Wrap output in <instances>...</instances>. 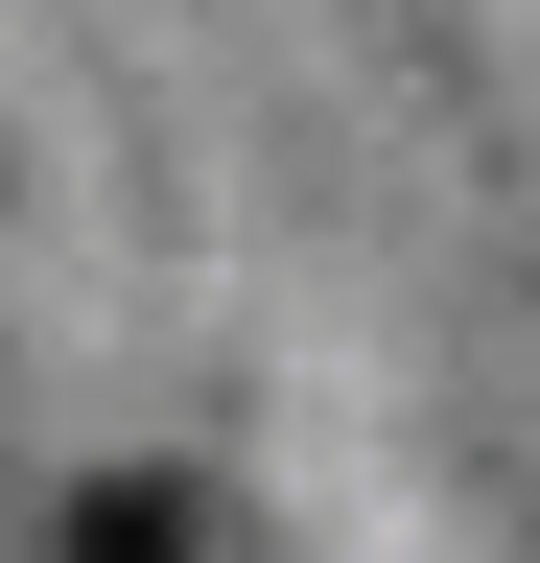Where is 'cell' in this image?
<instances>
[{"label": "cell", "mask_w": 540, "mask_h": 563, "mask_svg": "<svg viewBox=\"0 0 540 563\" xmlns=\"http://www.w3.org/2000/svg\"><path fill=\"white\" fill-rule=\"evenodd\" d=\"M71 563H188V493H71Z\"/></svg>", "instance_id": "cell-1"}]
</instances>
